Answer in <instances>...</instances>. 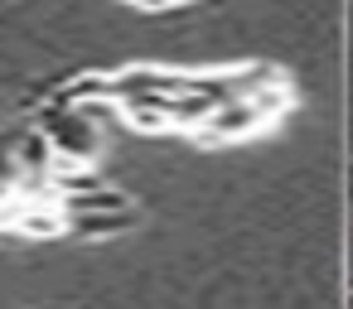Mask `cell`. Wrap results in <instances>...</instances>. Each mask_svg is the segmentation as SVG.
<instances>
[{"label":"cell","mask_w":353,"mask_h":309,"mask_svg":"<svg viewBox=\"0 0 353 309\" xmlns=\"http://www.w3.org/2000/svg\"><path fill=\"white\" fill-rule=\"evenodd\" d=\"M0 193H6V189H0Z\"/></svg>","instance_id":"2"},{"label":"cell","mask_w":353,"mask_h":309,"mask_svg":"<svg viewBox=\"0 0 353 309\" xmlns=\"http://www.w3.org/2000/svg\"><path fill=\"white\" fill-rule=\"evenodd\" d=\"M136 6H145V10H165V6H179V0H136Z\"/></svg>","instance_id":"1"}]
</instances>
